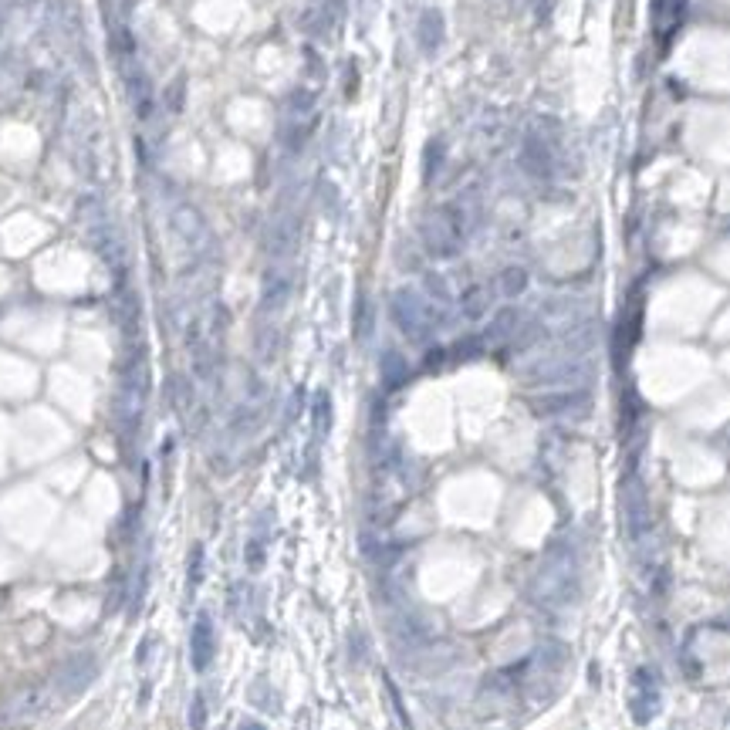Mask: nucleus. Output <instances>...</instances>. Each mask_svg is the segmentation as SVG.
I'll use <instances>...</instances> for the list:
<instances>
[{
	"instance_id": "1",
	"label": "nucleus",
	"mask_w": 730,
	"mask_h": 730,
	"mask_svg": "<svg viewBox=\"0 0 730 730\" xmlns=\"http://www.w3.org/2000/svg\"><path fill=\"white\" fill-rule=\"evenodd\" d=\"M578 555L572 545H555L548 551V558L538 564L531 581V598L541 608L562 612L578 598L581 592V572H578Z\"/></svg>"
},
{
	"instance_id": "2",
	"label": "nucleus",
	"mask_w": 730,
	"mask_h": 730,
	"mask_svg": "<svg viewBox=\"0 0 730 730\" xmlns=\"http://www.w3.org/2000/svg\"><path fill=\"white\" fill-rule=\"evenodd\" d=\"M51 703H54V697H51V686L45 683H28L21 686V690H14L11 697L4 700V724H11V727H24V724H34V720H41V717L51 710Z\"/></svg>"
},
{
	"instance_id": "3",
	"label": "nucleus",
	"mask_w": 730,
	"mask_h": 730,
	"mask_svg": "<svg viewBox=\"0 0 730 730\" xmlns=\"http://www.w3.org/2000/svg\"><path fill=\"white\" fill-rule=\"evenodd\" d=\"M393 318L410 338L429 335V311H426V304L419 301L416 294H410V291H399L393 298Z\"/></svg>"
},
{
	"instance_id": "4",
	"label": "nucleus",
	"mask_w": 730,
	"mask_h": 730,
	"mask_svg": "<svg viewBox=\"0 0 730 730\" xmlns=\"http://www.w3.org/2000/svg\"><path fill=\"white\" fill-rule=\"evenodd\" d=\"M629 707H632V717L639 724H646L649 717L659 710V693H656V683L653 676L646 669H636L632 676V693H629Z\"/></svg>"
},
{
	"instance_id": "5",
	"label": "nucleus",
	"mask_w": 730,
	"mask_h": 730,
	"mask_svg": "<svg viewBox=\"0 0 730 730\" xmlns=\"http://www.w3.org/2000/svg\"><path fill=\"white\" fill-rule=\"evenodd\" d=\"M190 659H193V669H203L210 666L213 659V622L207 612H199L197 622H193V636H190Z\"/></svg>"
},
{
	"instance_id": "6",
	"label": "nucleus",
	"mask_w": 730,
	"mask_h": 730,
	"mask_svg": "<svg viewBox=\"0 0 730 730\" xmlns=\"http://www.w3.org/2000/svg\"><path fill=\"white\" fill-rule=\"evenodd\" d=\"M58 680H61V686H64V693L85 690V686L95 680V656L81 653V656H75V659H68V663L61 666Z\"/></svg>"
},
{
	"instance_id": "7",
	"label": "nucleus",
	"mask_w": 730,
	"mask_h": 730,
	"mask_svg": "<svg viewBox=\"0 0 730 730\" xmlns=\"http://www.w3.org/2000/svg\"><path fill=\"white\" fill-rule=\"evenodd\" d=\"M528 271L524 267H517V264H511V267H504L501 274H497V291H501L504 298H517V294H524L528 291Z\"/></svg>"
},
{
	"instance_id": "8",
	"label": "nucleus",
	"mask_w": 730,
	"mask_h": 730,
	"mask_svg": "<svg viewBox=\"0 0 730 730\" xmlns=\"http://www.w3.org/2000/svg\"><path fill=\"white\" fill-rule=\"evenodd\" d=\"M460 308H463L467 318H484L487 311H490V291H487L484 284L467 288L463 291V298H460Z\"/></svg>"
},
{
	"instance_id": "9",
	"label": "nucleus",
	"mask_w": 730,
	"mask_h": 730,
	"mask_svg": "<svg viewBox=\"0 0 730 730\" xmlns=\"http://www.w3.org/2000/svg\"><path fill=\"white\" fill-rule=\"evenodd\" d=\"M186 578H190V595L197 592V585H199V578H203V548H193L190 551V568H186Z\"/></svg>"
},
{
	"instance_id": "10",
	"label": "nucleus",
	"mask_w": 730,
	"mask_h": 730,
	"mask_svg": "<svg viewBox=\"0 0 730 730\" xmlns=\"http://www.w3.org/2000/svg\"><path fill=\"white\" fill-rule=\"evenodd\" d=\"M517 328V311H501L497 318H494V325H490V338H504V335H511Z\"/></svg>"
},
{
	"instance_id": "11",
	"label": "nucleus",
	"mask_w": 730,
	"mask_h": 730,
	"mask_svg": "<svg viewBox=\"0 0 730 730\" xmlns=\"http://www.w3.org/2000/svg\"><path fill=\"white\" fill-rule=\"evenodd\" d=\"M386 379H389V386H399V382L406 379V365H402V359H395L393 352L386 355Z\"/></svg>"
},
{
	"instance_id": "12",
	"label": "nucleus",
	"mask_w": 730,
	"mask_h": 730,
	"mask_svg": "<svg viewBox=\"0 0 730 730\" xmlns=\"http://www.w3.org/2000/svg\"><path fill=\"white\" fill-rule=\"evenodd\" d=\"M190 727H193V730L207 727V703H203V693H197V697H193V703H190Z\"/></svg>"
},
{
	"instance_id": "13",
	"label": "nucleus",
	"mask_w": 730,
	"mask_h": 730,
	"mask_svg": "<svg viewBox=\"0 0 730 730\" xmlns=\"http://www.w3.org/2000/svg\"><path fill=\"white\" fill-rule=\"evenodd\" d=\"M260 564H264V545H260V538H250L247 541V568L257 572Z\"/></svg>"
},
{
	"instance_id": "14",
	"label": "nucleus",
	"mask_w": 730,
	"mask_h": 730,
	"mask_svg": "<svg viewBox=\"0 0 730 730\" xmlns=\"http://www.w3.org/2000/svg\"><path fill=\"white\" fill-rule=\"evenodd\" d=\"M241 730H264V724H257V720H243Z\"/></svg>"
}]
</instances>
